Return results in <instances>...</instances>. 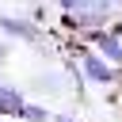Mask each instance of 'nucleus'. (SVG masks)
Returning a JSON list of instances; mask_svg holds the SVG:
<instances>
[{"label": "nucleus", "mask_w": 122, "mask_h": 122, "mask_svg": "<svg viewBox=\"0 0 122 122\" xmlns=\"http://www.w3.org/2000/svg\"><path fill=\"white\" fill-rule=\"evenodd\" d=\"M0 30H4L8 38H15V42H27V46L46 50V30H42L34 19H27V15H8V11H0Z\"/></svg>", "instance_id": "obj_2"}, {"label": "nucleus", "mask_w": 122, "mask_h": 122, "mask_svg": "<svg viewBox=\"0 0 122 122\" xmlns=\"http://www.w3.org/2000/svg\"><path fill=\"white\" fill-rule=\"evenodd\" d=\"M8 61V42H0V65Z\"/></svg>", "instance_id": "obj_8"}, {"label": "nucleus", "mask_w": 122, "mask_h": 122, "mask_svg": "<svg viewBox=\"0 0 122 122\" xmlns=\"http://www.w3.org/2000/svg\"><path fill=\"white\" fill-rule=\"evenodd\" d=\"M50 122H76V118H72V114H61V111H57V114H50Z\"/></svg>", "instance_id": "obj_7"}, {"label": "nucleus", "mask_w": 122, "mask_h": 122, "mask_svg": "<svg viewBox=\"0 0 122 122\" xmlns=\"http://www.w3.org/2000/svg\"><path fill=\"white\" fill-rule=\"evenodd\" d=\"M23 103H27V95H23L11 80H4V76H0V118H19Z\"/></svg>", "instance_id": "obj_4"}, {"label": "nucleus", "mask_w": 122, "mask_h": 122, "mask_svg": "<svg viewBox=\"0 0 122 122\" xmlns=\"http://www.w3.org/2000/svg\"><path fill=\"white\" fill-rule=\"evenodd\" d=\"M0 122H4V118H0Z\"/></svg>", "instance_id": "obj_9"}, {"label": "nucleus", "mask_w": 122, "mask_h": 122, "mask_svg": "<svg viewBox=\"0 0 122 122\" xmlns=\"http://www.w3.org/2000/svg\"><path fill=\"white\" fill-rule=\"evenodd\" d=\"M84 46L95 50V53H99L103 61H111L114 69H122V38H114L107 27H103V30H88V34H84Z\"/></svg>", "instance_id": "obj_3"}, {"label": "nucleus", "mask_w": 122, "mask_h": 122, "mask_svg": "<svg viewBox=\"0 0 122 122\" xmlns=\"http://www.w3.org/2000/svg\"><path fill=\"white\" fill-rule=\"evenodd\" d=\"M50 114H53L50 107H42V103H30V99H27V103H23V111H19V122H50Z\"/></svg>", "instance_id": "obj_5"}, {"label": "nucleus", "mask_w": 122, "mask_h": 122, "mask_svg": "<svg viewBox=\"0 0 122 122\" xmlns=\"http://www.w3.org/2000/svg\"><path fill=\"white\" fill-rule=\"evenodd\" d=\"M76 69H80V76H84V84H95V88H111V84H118V69L111 65V61H103L95 50H88L84 42H76Z\"/></svg>", "instance_id": "obj_1"}, {"label": "nucleus", "mask_w": 122, "mask_h": 122, "mask_svg": "<svg viewBox=\"0 0 122 122\" xmlns=\"http://www.w3.org/2000/svg\"><path fill=\"white\" fill-rule=\"evenodd\" d=\"M53 8L57 11H76V8H84V0H53Z\"/></svg>", "instance_id": "obj_6"}]
</instances>
